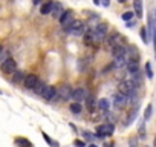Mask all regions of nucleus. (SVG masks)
I'll return each mask as SVG.
<instances>
[{"label":"nucleus","mask_w":156,"mask_h":147,"mask_svg":"<svg viewBox=\"0 0 156 147\" xmlns=\"http://www.w3.org/2000/svg\"><path fill=\"white\" fill-rule=\"evenodd\" d=\"M107 31H109V26L106 23H98L95 26V29H94V40H95V43H101L103 40H106Z\"/></svg>","instance_id":"1"},{"label":"nucleus","mask_w":156,"mask_h":147,"mask_svg":"<svg viewBox=\"0 0 156 147\" xmlns=\"http://www.w3.org/2000/svg\"><path fill=\"white\" fill-rule=\"evenodd\" d=\"M72 86H69V84H63V86H60L58 88V92H57V100L60 101V103H64V101H69L70 98H72Z\"/></svg>","instance_id":"2"},{"label":"nucleus","mask_w":156,"mask_h":147,"mask_svg":"<svg viewBox=\"0 0 156 147\" xmlns=\"http://www.w3.org/2000/svg\"><path fill=\"white\" fill-rule=\"evenodd\" d=\"M66 31L69 34H73V35H81V34H84V23L80 20H72L66 26Z\"/></svg>","instance_id":"3"},{"label":"nucleus","mask_w":156,"mask_h":147,"mask_svg":"<svg viewBox=\"0 0 156 147\" xmlns=\"http://www.w3.org/2000/svg\"><path fill=\"white\" fill-rule=\"evenodd\" d=\"M115 132V126L112 123H106V124H101L95 129V133L98 138H104V136H112Z\"/></svg>","instance_id":"4"},{"label":"nucleus","mask_w":156,"mask_h":147,"mask_svg":"<svg viewBox=\"0 0 156 147\" xmlns=\"http://www.w3.org/2000/svg\"><path fill=\"white\" fill-rule=\"evenodd\" d=\"M2 70H3L5 74H14V72L17 70V61H16L14 58L8 57L6 60L2 61Z\"/></svg>","instance_id":"5"},{"label":"nucleus","mask_w":156,"mask_h":147,"mask_svg":"<svg viewBox=\"0 0 156 147\" xmlns=\"http://www.w3.org/2000/svg\"><path fill=\"white\" fill-rule=\"evenodd\" d=\"M57 92H58V89L55 86H46L41 92V97L44 101H54V100H57Z\"/></svg>","instance_id":"6"},{"label":"nucleus","mask_w":156,"mask_h":147,"mask_svg":"<svg viewBox=\"0 0 156 147\" xmlns=\"http://www.w3.org/2000/svg\"><path fill=\"white\" fill-rule=\"evenodd\" d=\"M86 97H87V91H86L84 88H76V89L72 91V100H73L75 103H81V101H84Z\"/></svg>","instance_id":"7"},{"label":"nucleus","mask_w":156,"mask_h":147,"mask_svg":"<svg viewBox=\"0 0 156 147\" xmlns=\"http://www.w3.org/2000/svg\"><path fill=\"white\" fill-rule=\"evenodd\" d=\"M38 81H40V80H38V77L35 75V74H28L26 78H25V81H23V86H25L26 89L32 91V89L37 86V83H38Z\"/></svg>","instance_id":"8"},{"label":"nucleus","mask_w":156,"mask_h":147,"mask_svg":"<svg viewBox=\"0 0 156 147\" xmlns=\"http://www.w3.org/2000/svg\"><path fill=\"white\" fill-rule=\"evenodd\" d=\"M122 43H124V37H122L121 34H118V32H115L113 35H110V37L107 38V45H109L110 48L119 46V45H122Z\"/></svg>","instance_id":"9"},{"label":"nucleus","mask_w":156,"mask_h":147,"mask_svg":"<svg viewBox=\"0 0 156 147\" xmlns=\"http://www.w3.org/2000/svg\"><path fill=\"white\" fill-rule=\"evenodd\" d=\"M126 103H127V95H124L122 92L115 94V97H113V106H115V109H121Z\"/></svg>","instance_id":"10"},{"label":"nucleus","mask_w":156,"mask_h":147,"mask_svg":"<svg viewBox=\"0 0 156 147\" xmlns=\"http://www.w3.org/2000/svg\"><path fill=\"white\" fill-rule=\"evenodd\" d=\"M73 20V16H72V11H64L63 14H61V17H60V25L63 26V28H66L70 22Z\"/></svg>","instance_id":"11"},{"label":"nucleus","mask_w":156,"mask_h":147,"mask_svg":"<svg viewBox=\"0 0 156 147\" xmlns=\"http://www.w3.org/2000/svg\"><path fill=\"white\" fill-rule=\"evenodd\" d=\"M127 58H129V61H139V52H138L136 46H132L127 49Z\"/></svg>","instance_id":"12"},{"label":"nucleus","mask_w":156,"mask_h":147,"mask_svg":"<svg viewBox=\"0 0 156 147\" xmlns=\"http://www.w3.org/2000/svg\"><path fill=\"white\" fill-rule=\"evenodd\" d=\"M130 80H132V81L136 84V88L139 89L141 84H142V81H144V74H141V70L136 72V74H132V75H130Z\"/></svg>","instance_id":"13"},{"label":"nucleus","mask_w":156,"mask_h":147,"mask_svg":"<svg viewBox=\"0 0 156 147\" xmlns=\"http://www.w3.org/2000/svg\"><path fill=\"white\" fill-rule=\"evenodd\" d=\"M64 11H63V5L60 3V2H54V6H52V16L55 17V19H58V17H61V14H63Z\"/></svg>","instance_id":"14"},{"label":"nucleus","mask_w":156,"mask_h":147,"mask_svg":"<svg viewBox=\"0 0 156 147\" xmlns=\"http://www.w3.org/2000/svg\"><path fill=\"white\" fill-rule=\"evenodd\" d=\"M84 104H86V109H87L89 112H94V110H95V98H94V95L87 94V97H86V100H84Z\"/></svg>","instance_id":"15"},{"label":"nucleus","mask_w":156,"mask_h":147,"mask_svg":"<svg viewBox=\"0 0 156 147\" xmlns=\"http://www.w3.org/2000/svg\"><path fill=\"white\" fill-rule=\"evenodd\" d=\"M127 72L130 74V75H132V74H136V72H139L141 69H139V63L138 61H127Z\"/></svg>","instance_id":"16"},{"label":"nucleus","mask_w":156,"mask_h":147,"mask_svg":"<svg viewBox=\"0 0 156 147\" xmlns=\"http://www.w3.org/2000/svg\"><path fill=\"white\" fill-rule=\"evenodd\" d=\"M69 110L73 113V115H80L81 112H83V106H81V103H70V106H69Z\"/></svg>","instance_id":"17"},{"label":"nucleus","mask_w":156,"mask_h":147,"mask_svg":"<svg viewBox=\"0 0 156 147\" xmlns=\"http://www.w3.org/2000/svg\"><path fill=\"white\" fill-rule=\"evenodd\" d=\"M133 8H135V14L138 17H142L144 9H142V0H133Z\"/></svg>","instance_id":"18"},{"label":"nucleus","mask_w":156,"mask_h":147,"mask_svg":"<svg viewBox=\"0 0 156 147\" xmlns=\"http://www.w3.org/2000/svg\"><path fill=\"white\" fill-rule=\"evenodd\" d=\"M52 6H54V2H46V3H43V5H41L40 13H41L43 16H48V14H51V13H52Z\"/></svg>","instance_id":"19"},{"label":"nucleus","mask_w":156,"mask_h":147,"mask_svg":"<svg viewBox=\"0 0 156 147\" xmlns=\"http://www.w3.org/2000/svg\"><path fill=\"white\" fill-rule=\"evenodd\" d=\"M98 107H100V110L101 112H109V107H110V103H109V100L107 98H101L100 101H98Z\"/></svg>","instance_id":"20"},{"label":"nucleus","mask_w":156,"mask_h":147,"mask_svg":"<svg viewBox=\"0 0 156 147\" xmlns=\"http://www.w3.org/2000/svg\"><path fill=\"white\" fill-rule=\"evenodd\" d=\"M25 78H26L25 72H22V70H16V72H14V77H12V81H14V83H23Z\"/></svg>","instance_id":"21"},{"label":"nucleus","mask_w":156,"mask_h":147,"mask_svg":"<svg viewBox=\"0 0 156 147\" xmlns=\"http://www.w3.org/2000/svg\"><path fill=\"white\" fill-rule=\"evenodd\" d=\"M41 135H43V139H44V141H46V142H48L51 147H60V142H58V141H54V139H52V138H51V136H49L46 132H43Z\"/></svg>","instance_id":"22"},{"label":"nucleus","mask_w":156,"mask_h":147,"mask_svg":"<svg viewBox=\"0 0 156 147\" xmlns=\"http://www.w3.org/2000/svg\"><path fill=\"white\" fill-rule=\"evenodd\" d=\"M151 115H153V104H148L144 110V121H148L151 118Z\"/></svg>","instance_id":"23"},{"label":"nucleus","mask_w":156,"mask_h":147,"mask_svg":"<svg viewBox=\"0 0 156 147\" xmlns=\"http://www.w3.org/2000/svg\"><path fill=\"white\" fill-rule=\"evenodd\" d=\"M141 38H142L144 43H148L150 41V34H148L147 28H141Z\"/></svg>","instance_id":"24"},{"label":"nucleus","mask_w":156,"mask_h":147,"mask_svg":"<svg viewBox=\"0 0 156 147\" xmlns=\"http://www.w3.org/2000/svg\"><path fill=\"white\" fill-rule=\"evenodd\" d=\"M44 88H46V84H44L43 81H38V83H37V86H35V88H34L32 91H34L35 94L41 95V92H43V89H44Z\"/></svg>","instance_id":"25"},{"label":"nucleus","mask_w":156,"mask_h":147,"mask_svg":"<svg viewBox=\"0 0 156 147\" xmlns=\"http://www.w3.org/2000/svg\"><path fill=\"white\" fill-rule=\"evenodd\" d=\"M16 142H17V144H20L22 147H32V144H31L28 139H25V138H17V139H16Z\"/></svg>","instance_id":"26"},{"label":"nucleus","mask_w":156,"mask_h":147,"mask_svg":"<svg viewBox=\"0 0 156 147\" xmlns=\"http://www.w3.org/2000/svg\"><path fill=\"white\" fill-rule=\"evenodd\" d=\"M129 147H139V139H138V136L129 138Z\"/></svg>","instance_id":"27"},{"label":"nucleus","mask_w":156,"mask_h":147,"mask_svg":"<svg viewBox=\"0 0 156 147\" xmlns=\"http://www.w3.org/2000/svg\"><path fill=\"white\" fill-rule=\"evenodd\" d=\"M133 16H135V13H132V11H127V13H124V14L121 16V19H122L124 22H130V20L133 19Z\"/></svg>","instance_id":"28"},{"label":"nucleus","mask_w":156,"mask_h":147,"mask_svg":"<svg viewBox=\"0 0 156 147\" xmlns=\"http://www.w3.org/2000/svg\"><path fill=\"white\" fill-rule=\"evenodd\" d=\"M145 75H147V78H153V70H151L150 63H145Z\"/></svg>","instance_id":"29"},{"label":"nucleus","mask_w":156,"mask_h":147,"mask_svg":"<svg viewBox=\"0 0 156 147\" xmlns=\"http://www.w3.org/2000/svg\"><path fill=\"white\" fill-rule=\"evenodd\" d=\"M136 115H138V109L135 107V109H133V112H130V115H129V118L126 120V124H130V123H132V121L135 120V117H136Z\"/></svg>","instance_id":"30"},{"label":"nucleus","mask_w":156,"mask_h":147,"mask_svg":"<svg viewBox=\"0 0 156 147\" xmlns=\"http://www.w3.org/2000/svg\"><path fill=\"white\" fill-rule=\"evenodd\" d=\"M8 57H6V49L0 45V61H3V60H6Z\"/></svg>","instance_id":"31"},{"label":"nucleus","mask_w":156,"mask_h":147,"mask_svg":"<svg viewBox=\"0 0 156 147\" xmlns=\"http://www.w3.org/2000/svg\"><path fill=\"white\" fill-rule=\"evenodd\" d=\"M83 135H84V139H87V141H92L94 139V135L90 132H87V130H83Z\"/></svg>","instance_id":"32"},{"label":"nucleus","mask_w":156,"mask_h":147,"mask_svg":"<svg viewBox=\"0 0 156 147\" xmlns=\"http://www.w3.org/2000/svg\"><path fill=\"white\" fill-rule=\"evenodd\" d=\"M73 145H76V147H86V142L81 141V139H75L73 141Z\"/></svg>","instance_id":"33"},{"label":"nucleus","mask_w":156,"mask_h":147,"mask_svg":"<svg viewBox=\"0 0 156 147\" xmlns=\"http://www.w3.org/2000/svg\"><path fill=\"white\" fill-rule=\"evenodd\" d=\"M101 5H103V6H106V8H107V6H109V5H110V0H101Z\"/></svg>","instance_id":"34"},{"label":"nucleus","mask_w":156,"mask_h":147,"mask_svg":"<svg viewBox=\"0 0 156 147\" xmlns=\"http://www.w3.org/2000/svg\"><path fill=\"white\" fill-rule=\"evenodd\" d=\"M126 26H127V28H133V26H135V22H132V20H130V22H127V25H126Z\"/></svg>","instance_id":"35"},{"label":"nucleus","mask_w":156,"mask_h":147,"mask_svg":"<svg viewBox=\"0 0 156 147\" xmlns=\"http://www.w3.org/2000/svg\"><path fill=\"white\" fill-rule=\"evenodd\" d=\"M40 2H41V0H32V3H34V5H38Z\"/></svg>","instance_id":"36"},{"label":"nucleus","mask_w":156,"mask_h":147,"mask_svg":"<svg viewBox=\"0 0 156 147\" xmlns=\"http://www.w3.org/2000/svg\"><path fill=\"white\" fill-rule=\"evenodd\" d=\"M94 3H95V5H100V3H101V0H94Z\"/></svg>","instance_id":"37"},{"label":"nucleus","mask_w":156,"mask_h":147,"mask_svg":"<svg viewBox=\"0 0 156 147\" xmlns=\"http://www.w3.org/2000/svg\"><path fill=\"white\" fill-rule=\"evenodd\" d=\"M118 2H119V3H126V2H127V0H118Z\"/></svg>","instance_id":"38"},{"label":"nucleus","mask_w":156,"mask_h":147,"mask_svg":"<svg viewBox=\"0 0 156 147\" xmlns=\"http://www.w3.org/2000/svg\"><path fill=\"white\" fill-rule=\"evenodd\" d=\"M106 147H113V144H106Z\"/></svg>","instance_id":"39"},{"label":"nucleus","mask_w":156,"mask_h":147,"mask_svg":"<svg viewBox=\"0 0 156 147\" xmlns=\"http://www.w3.org/2000/svg\"><path fill=\"white\" fill-rule=\"evenodd\" d=\"M89 147H98V145H97V144H90Z\"/></svg>","instance_id":"40"},{"label":"nucleus","mask_w":156,"mask_h":147,"mask_svg":"<svg viewBox=\"0 0 156 147\" xmlns=\"http://www.w3.org/2000/svg\"><path fill=\"white\" fill-rule=\"evenodd\" d=\"M154 23H156V9H154Z\"/></svg>","instance_id":"41"}]
</instances>
